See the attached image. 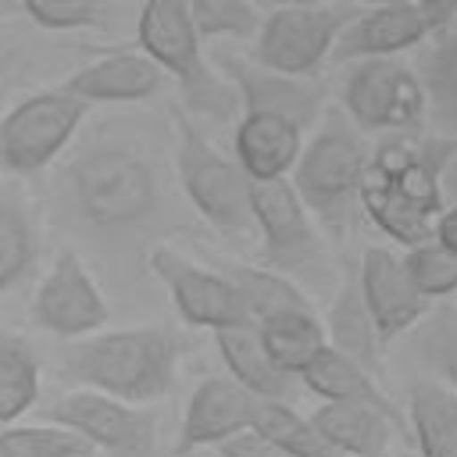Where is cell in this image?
<instances>
[{
	"instance_id": "cb8c5ba5",
	"label": "cell",
	"mask_w": 457,
	"mask_h": 457,
	"mask_svg": "<svg viewBox=\"0 0 457 457\" xmlns=\"http://www.w3.org/2000/svg\"><path fill=\"white\" fill-rule=\"evenodd\" d=\"M418 79L425 89L428 104V121L436 136H453L457 139V18L439 29V39L425 50L418 64Z\"/></svg>"
},
{
	"instance_id": "f546056e",
	"label": "cell",
	"mask_w": 457,
	"mask_h": 457,
	"mask_svg": "<svg viewBox=\"0 0 457 457\" xmlns=\"http://www.w3.org/2000/svg\"><path fill=\"white\" fill-rule=\"evenodd\" d=\"M93 446L61 425H14L0 432V457H89Z\"/></svg>"
},
{
	"instance_id": "d590c367",
	"label": "cell",
	"mask_w": 457,
	"mask_h": 457,
	"mask_svg": "<svg viewBox=\"0 0 457 457\" xmlns=\"http://www.w3.org/2000/svg\"><path fill=\"white\" fill-rule=\"evenodd\" d=\"M414 4L421 7V14H425V21H428L432 32L446 29L457 18V0H414Z\"/></svg>"
},
{
	"instance_id": "52a82bcc",
	"label": "cell",
	"mask_w": 457,
	"mask_h": 457,
	"mask_svg": "<svg viewBox=\"0 0 457 457\" xmlns=\"http://www.w3.org/2000/svg\"><path fill=\"white\" fill-rule=\"evenodd\" d=\"M343 111L361 132H418L428 104L414 68L396 57H361L346 75Z\"/></svg>"
},
{
	"instance_id": "d6986e66",
	"label": "cell",
	"mask_w": 457,
	"mask_h": 457,
	"mask_svg": "<svg viewBox=\"0 0 457 457\" xmlns=\"http://www.w3.org/2000/svg\"><path fill=\"white\" fill-rule=\"evenodd\" d=\"M307 418L343 457H386L389 443L411 432L386 411L361 400H325Z\"/></svg>"
},
{
	"instance_id": "ffe728a7",
	"label": "cell",
	"mask_w": 457,
	"mask_h": 457,
	"mask_svg": "<svg viewBox=\"0 0 457 457\" xmlns=\"http://www.w3.org/2000/svg\"><path fill=\"white\" fill-rule=\"evenodd\" d=\"M214 346L228 368V375L250 389L253 396L261 400H293L300 378L293 371H286L261 343L257 336V325L253 321H239V325H225V328H214Z\"/></svg>"
},
{
	"instance_id": "8d00e7d4",
	"label": "cell",
	"mask_w": 457,
	"mask_h": 457,
	"mask_svg": "<svg viewBox=\"0 0 457 457\" xmlns=\"http://www.w3.org/2000/svg\"><path fill=\"white\" fill-rule=\"evenodd\" d=\"M432 239H436L439 246H446L450 253H457V204L436 214V228H432Z\"/></svg>"
},
{
	"instance_id": "d4e9b609",
	"label": "cell",
	"mask_w": 457,
	"mask_h": 457,
	"mask_svg": "<svg viewBox=\"0 0 457 457\" xmlns=\"http://www.w3.org/2000/svg\"><path fill=\"white\" fill-rule=\"evenodd\" d=\"M411 428L421 457H457V396L436 382H414Z\"/></svg>"
},
{
	"instance_id": "ba28073f",
	"label": "cell",
	"mask_w": 457,
	"mask_h": 457,
	"mask_svg": "<svg viewBox=\"0 0 457 457\" xmlns=\"http://www.w3.org/2000/svg\"><path fill=\"white\" fill-rule=\"evenodd\" d=\"M86 111L89 104L64 86L21 100L0 118V168L11 175L43 171L71 143Z\"/></svg>"
},
{
	"instance_id": "f1b7e54d",
	"label": "cell",
	"mask_w": 457,
	"mask_h": 457,
	"mask_svg": "<svg viewBox=\"0 0 457 457\" xmlns=\"http://www.w3.org/2000/svg\"><path fill=\"white\" fill-rule=\"evenodd\" d=\"M253 428H261L268 439H275L289 457H343L314 425L286 400H257L253 407Z\"/></svg>"
},
{
	"instance_id": "4fadbf2b",
	"label": "cell",
	"mask_w": 457,
	"mask_h": 457,
	"mask_svg": "<svg viewBox=\"0 0 457 457\" xmlns=\"http://www.w3.org/2000/svg\"><path fill=\"white\" fill-rule=\"evenodd\" d=\"M214 61L218 71L236 86L239 111H282L303 129L314 125L325 111V86H318L311 75H282L236 50H214Z\"/></svg>"
},
{
	"instance_id": "603a6c76",
	"label": "cell",
	"mask_w": 457,
	"mask_h": 457,
	"mask_svg": "<svg viewBox=\"0 0 457 457\" xmlns=\"http://www.w3.org/2000/svg\"><path fill=\"white\" fill-rule=\"evenodd\" d=\"M357 207L371 218L375 228H382L393 243L400 246H418L432 239L436 228V214L421 211L418 204H411L389 179H382L378 171H364L361 189H357Z\"/></svg>"
},
{
	"instance_id": "f35d334b",
	"label": "cell",
	"mask_w": 457,
	"mask_h": 457,
	"mask_svg": "<svg viewBox=\"0 0 457 457\" xmlns=\"http://www.w3.org/2000/svg\"><path fill=\"white\" fill-rule=\"evenodd\" d=\"M14 11H21L18 0H0V18H7V14H14Z\"/></svg>"
},
{
	"instance_id": "30bf717a",
	"label": "cell",
	"mask_w": 457,
	"mask_h": 457,
	"mask_svg": "<svg viewBox=\"0 0 457 457\" xmlns=\"http://www.w3.org/2000/svg\"><path fill=\"white\" fill-rule=\"evenodd\" d=\"M250 218L261 232V257L275 271H300L307 268L321 243L311 225V211L303 207L300 193L286 175L278 179H250Z\"/></svg>"
},
{
	"instance_id": "8992f818",
	"label": "cell",
	"mask_w": 457,
	"mask_h": 457,
	"mask_svg": "<svg viewBox=\"0 0 457 457\" xmlns=\"http://www.w3.org/2000/svg\"><path fill=\"white\" fill-rule=\"evenodd\" d=\"M357 14V4H289L261 18L253 36V61L282 75H314Z\"/></svg>"
},
{
	"instance_id": "ac0fdd59",
	"label": "cell",
	"mask_w": 457,
	"mask_h": 457,
	"mask_svg": "<svg viewBox=\"0 0 457 457\" xmlns=\"http://www.w3.org/2000/svg\"><path fill=\"white\" fill-rule=\"evenodd\" d=\"M164 82L168 75L154 57H146L143 50H118L79 68L64 82V89L86 104H132L161 93Z\"/></svg>"
},
{
	"instance_id": "83f0119b",
	"label": "cell",
	"mask_w": 457,
	"mask_h": 457,
	"mask_svg": "<svg viewBox=\"0 0 457 457\" xmlns=\"http://www.w3.org/2000/svg\"><path fill=\"white\" fill-rule=\"evenodd\" d=\"M225 275L236 282L243 303H246V314L250 321H264V318H275V314H286V311H307V296L300 293V286H293L282 271L275 268H253V264H228Z\"/></svg>"
},
{
	"instance_id": "7402d4cb",
	"label": "cell",
	"mask_w": 457,
	"mask_h": 457,
	"mask_svg": "<svg viewBox=\"0 0 457 457\" xmlns=\"http://www.w3.org/2000/svg\"><path fill=\"white\" fill-rule=\"evenodd\" d=\"M296 378H300V386H303L307 393H314V396H321V400H361V403H371V407L386 411L393 421H400V425L407 428L400 407L389 400V393L378 386V378H375L368 368H361L357 361H350L346 353L332 350L328 343L300 368Z\"/></svg>"
},
{
	"instance_id": "d6a6232c",
	"label": "cell",
	"mask_w": 457,
	"mask_h": 457,
	"mask_svg": "<svg viewBox=\"0 0 457 457\" xmlns=\"http://www.w3.org/2000/svg\"><path fill=\"white\" fill-rule=\"evenodd\" d=\"M36 261V228L7 200H0V289H11Z\"/></svg>"
},
{
	"instance_id": "3957f363",
	"label": "cell",
	"mask_w": 457,
	"mask_h": 457,
	"mask_svg": "<svg viewBox=\"0 0 457 457\" xmlns=\"http://www.w3.org/2000/svg\"><path fill=\"white\" fill-rule=\"evenodd\" d=\"M371 161V143L364 132L346 118L343 107H325L318 132L300 146L293 171V189L300 193L303 207L328 225L332 232L343 228L346 211L357 204L361 179Z\"/></svg>"
},
{
	"instance_id": "7a4b0ae2",
	"label": "cell",
	"mask_w": 457,
	"mask_h": 457,
	"mask_svg": "<svg viewBox=\"0 0 457 457\" xmlns=\"http://www.w3.org/2000/svg\"><path fill=\"white\" fill-rule=\"evenodd\" d=\"M136 39H139V50L154 57L168 79L179 82L182 100L193 114H207L218 121H228L239 114L236 86L204 61L189 0H143Z\"/></svg>"
},
{
	"instance_id": "1f68e13d",
	"label": "cell",
	"mask_w": 457,
	"mask_h": 457,
	"mask_svg": "<svg viewBox=\"0 0 457 457\" xmlns=\"http://www.w3.org/2000/svg\"><path fill=\"white\" fill-rule=\"evenodd\" d=\"M400 257H403V268H407L414 289L425 300H443V296L457 293V253H450L436 239L407 246V253H400Z\"/></svg>"
},
{
	"instance_id": "8fae6325",
	"label": "cell",
	"mask_w": 457,
	"mask_h": 457,
	"mask_svg": "<svg viewBox=\"0 0 457 457\" xmlns=\"http://www.w3.org/2000/svg\"><path fill=\"white\" fill-rule=\"evenodd\" d=\"M150 271L161 278V286L168 289V296L186 325L214 332L225 325L250 321L246 303L225 271H211L168 246H157L150 253Z\"/></svg>"
},
{
	"instance_id": "6da1fadb",
	"label": "cell",
	"mask_w": 457,
	"mask_h": 457,
	"mask_svg": "<svg viewBox=\"0 0 457 457\" xmlns=\"http://www.w3.org/2000/svg\"><path fill=\"white\" fill-rule=\"evenodd\" d=\"M182 350L186 343L164 325L93 332L64 350L61 368L86 389L146 407L171 389Z\"/></svg>"
},
{
	"instance_id": "9a60e30c",
	"label": "cell",
	"mask_w": 457,
	"mask_h": 457,
	"mask_svg": "<svg viewBox=\"0 0 457 457\" xmlns=\"http://www.w3.org/2000/svg\"><path fill=\"white\" fill-rule=\"evenodd\" d=\"M261 396L243 389L232 375H211L204 378L182 414L175 453H196V450H214L221 439L243 432L253 425V407Z\"/></svg>"
},
{
	"instance_id": "836d02e7",
	"label": "cell",
	"mask_w": 457,
	"mask_h": 457,
	"mask_svg": "<svg viewBox=\"0 0 457 457\" xmlns=\"http://www.w3.org/2000/svg\"><path fill=\"white\" fill-rule=\"evenodd\" d=\"M43 29H93L111 21L107 0H18Z\"/></svg>"
},
{
	"instance_id": "4316f807",
	"label": "cell",
	"mask_w": 457,
	"mask_h": 457,
	"mask_svg": "<svg viewBox=\"0 0 457 457\" xmlns=\"http://www.w3.org/2000/svg\"><path fill=\"white\" fill-rule=\"evenodd\" d=\"M39 400V361L32 346L0 328V425L18 421Z\"/></svg>"
},
{
	"instance_id": "484cf974",
	"label": "cell",
	"mask_w": 457,
	"mask_h": 457,
	"mask_svg": "<svg viewBox=\"0 0 457 457\" xmlns=\"http://www.w3.org/2000/svg\"><path fill=\"white\" fill-rule=\"evenodd\" d=\"M253 325H257V336H261L264 350L293 375H300V368L328 343L325 325L314 314V307L286 311V314H275V318H264V321H253Z\"/></svg>"
},
{
	"instance_id": "ab89813d",
	"label": "cell",
	"mask_w": 457,
	"mask_h": 457,
	"mask_svg": "<svg viewBox=\"0 0 457 457\" xmlns=\"http://www.w3.org/2000/svg\"><path fill=\"white\" fill-rule=\"evenodd\" d=\"M275 7H289V4H325V0H271Z\"/></svg>"
},
{
	"instance_id": "5b68a950",
	"label": "cell",
	"mask_w": 457,
	"mask_h": 457,
	"mask_svg": "<svg viewBox=\"0 0 457 457\" xmlns=\"http://www.w3.org/2000/svg\"><path fill=\"white\" fill-rule=\"evenodd\" d=\"M175 168L189 204L225 236L253 228L250 218V179L236 161L214 150L193 121L175 114Z\"/></svg>"
},
{
	"instance_id": "4dcf8cb0",
	"label": "cell",
	"mask_w": 457,
	"mask_h": 457,
	"mask_svg": "<svg viewBox=\"0 0 457 457\" xmlns=\"http://www.w3.org/2000/svg\"><path fill=\"white\" fill-rule=\"evenodd\" d=\"M200 39H253L261 11L250 0H189Z\"/></svg>"
},
{
	"instance_id": "277c9868",
	"label": "cell",
	"mask_w": 457,
	"mask_h": 457,
	"mask_svg": "<svg viewBox=\"0 0 457 457\" xmlns=\"http://www.w3.org/2000/svg\"><path fill=\"white\" fill-rule=\"evenodd\" d=\"M68 179L79 214L96 228H132L157 207V179L146 157L121 143L86 150Z\"/></svg>"
},
{
	"instance_id": "5bb4252c",
	"label": "cell",
	"mask_w": 457,
	"mask_h": 457,
	"mask_svg": "<svg viewBox=\"0 0 457 457\" xmlns=\"http://www.w3.org/2000/svg\"><path fill=\"white\" fill-rule=\"evenodd\" d=\"M357 278H361V296L371 311L378 343L403 336L428 314V300L414 289L400 253L386 246H368L357 264Z\"/></svg>"
},
{
	"instance_id": "e575fe53",
	"label": "cell",
	"mask_w": 457,
	"mask_h": 457,
	"mask_svg": "<svg viewBox=\"0 0 457 457\" xmlns=\"http://www.w3.org/2000/svg\"><path fill=\"white\" fill-rule=\"evenodd\" d=\"M214 450H218V457H289L275 439H268L253 425L236 432V436H228V439H221Z\"/></svg>"
},
{
	"instance_id": "b9f144b4",
	"label": "cell",
	"mask_w": 457,
	"mask_h": 457,
	"mask_svg": "<svg viewBox=\"0 0 457 457\" xmlns=\"http://www.w3.org/2000/svg\"><path fill=\"white\" fill-rule=\"evenodd\" d=\"M396 457H421V453H396Z\"/></svg>"
},
{
	"instance_id": "2e32d148",
	"label": "cell",
	"mask_w": 457,
	"mask_h": 457,
	"mask_svg": "<svg viewBox=\"0 0 457 457\" xmlns=\"http://www.w3.org/2000/svg\"><path fill=\"white\" fill-rule=\"evenodd\" d=\"M428 21L418 4H375L368 11H357L336 46L332 61H357V57H396L411 46H418L428 36Z\"/></svg>"
},
{
	"instance_id": "60d3db41",
	"label": "cell",
	"mask_w": 457,
	"mask_h": 457,
	"mask_svg": "<svg viewBox=\"0 0 457 457\" xmlns=\"http://www.w3.org/2000/svg\"><path fill=\"white\" fill-rule=\"evenodd\" d=\"M357 4H368V7H375V4H414V0H357Z\"/></svg>"
},
{
	"instance_id": "74e56055",
	"label": "cell",
	"mask_w": 457,
	"mask_h": 457,
	"mask_svg": "<svg viewBox=\"0 0 457 457\" xmlns=\"http://www.w3.org/2000/svg\"><path fill=\"white\" fill-rule=\"evenodd\" d=\"M446 378H450V393L457 396V346H453L450 357H446Z\"/></svg>"
},
{
	"instance_id": "7c38bea8",
	"label": "cell",
	"mask_w": 457,
	"mask_h": 457,
	"mask_svg": "<svg viewBox=\"0 0 457 457\" xmlns=\"http://www.w3.org/2000/svg\"><path fill=\"white\" fill-rule=\"evenodd\" d=\"M32 321L57 339H82L104 328L107 300L100 296L93 275L82 268L75 250H61L36 286Z\"/></svg>"
},
{
	"instance_id": "9c48e42d",
	"label": "cell",
	"mask_w": 457,
	"mask_h": 457,
	"mask_svg": "<svg viewBox=\"0 0 457 457\" xmlns=\"http://www.w3.org/2000/svg\"><path fill=\"white\" fill-rule=\"evenodd\" d=\"M43 421L61 425L79 439H86L93 450H104L114 457H150L154 428H157V421L139 403H125L118 396H107L86 386L46 403Z\"/></svg>"
},
{
	"instance_id": "44dd1931",
	"label": "cell",
	"mask_w": 457,
	"mask_h": 457,
	"mask_svg": "<svg viewBox=\"0 0 457 457\" xmlns=\"http://www.w3.org/2000/svg\"><path fill=\"white\" fill-rule=\"evenodd\" d=\"M325 339L332 350L346 353L350 361H357L361 368H368L375 378H382V343H378V332H375V321H371V311L361 296V278H357V264H346L343 271V282H339V293L332 296L328 303V314H325Z\"/></svg>"
},
{
	"instance_id": "e0dca14e",
	"label": "cell",
	"mask_w": 457,
	"mask_h": 457,
	"mask_svg": "<svg viewBox=\"0 0 457 457\" xmlns=\"http://www.w3.org/2000/svg\"><path fill=\"white\" fill-rule=\"evenodd\" d=\"M303 132L307 129L282 111H243L232 136L236 164L246 179H278L296 164Z\"/></svg>"
}]
</instances>
